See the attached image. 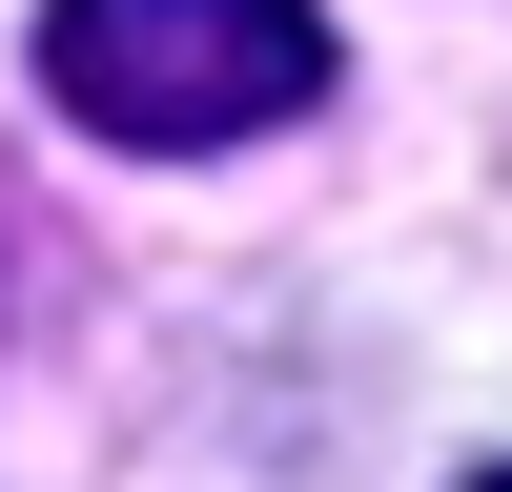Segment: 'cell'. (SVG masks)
<instances>
[{"label": "cell", "mask_w": 512, "mask_h": 492, "mask_svg": "<svg viewBox=\"0 0 512 492\" xmlns=\"http://www.w3.org/2000/svg\"><path fill=\"white\" fill-rule=\"evenodd\" d=\"M472 492H512V472H472Z\"/></svg>", "instance_id": "cell-2"}, {"label": "cell", "mask_w": 512, "mask_h": 492, "mask_svg": "<svg viewBox=\"0 0 512 492\" xmlns=\"http://www.w3.org/2000/svg\"><path fill=\"white\" fill-rule=\"evenodd\" d=\"M41 103L82 144H267L328 103V0H41Z\"/></svg>", "instance_id": "cell-1"}]
</instances>
